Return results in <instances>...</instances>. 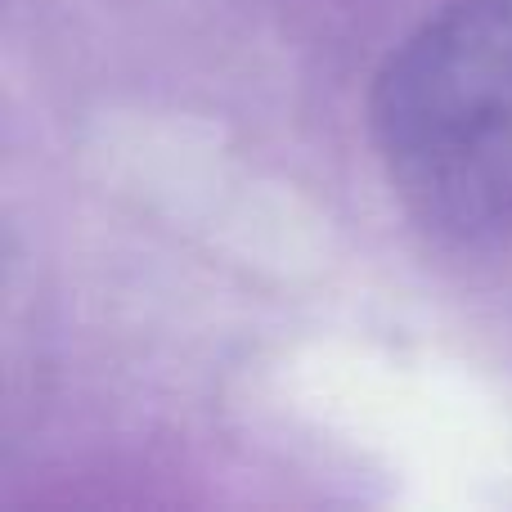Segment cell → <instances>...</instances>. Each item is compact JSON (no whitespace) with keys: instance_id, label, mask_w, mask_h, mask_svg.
<instances>
[{"instance_id":"obj_1","label":"cell","mask_w":512,"mask_h":512,"mask_svg":"<svg viewBox=\"0 0 512 512\" xmlns=\"http://www.w3.org/2000/svg\"><path fill=\"white\" fill-rule=\"evenodd\" d=\"M369 126L427 230H512V0H450L405 36L378 72Z\"/></svg>"}]
</instances>
